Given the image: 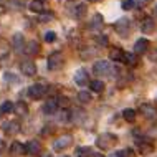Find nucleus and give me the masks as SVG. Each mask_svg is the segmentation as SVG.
I'll return each mask as SVG.
<instances>
[{
  "label": "nucleus",
  "instance_id": "f257e3e1",
  "mask_svg": "<svg viewBox=\"0 0 157 157\" xmlns=\"http://www.w3.org/2000/svg\"><path fill=\"white\" fill-rule=\"evenodd\" d=\"M93 71L98 76H113V73H116V68H114L108 60H99L94 63L93 66Z\"/></svg>",
  "mask_w": 157,
  "mask_h": 157
},
{
  "label": "nucleus",
  "instance_id": "f03ea898",
  "mask_svg": "<svg viewBox=\"0 0 157 157\" xmlns=\"http://www.w3.org/2000/svg\"><path fill=\"white\" fill-rule=\"evenodd\" d=\"M117 142V136L116 134H111V132H104V134H99L96 139V146L99 147V149H111L114 144Z\"/></svg>",
  "mask_w": 157,
  "mask_h": 157
},
{
  "label": "nucleus",
  "instance_id": "7ed1b4c3",
  "mask_svg": "<svg viewBox=\"0 0 157 157\" xmlns=\"http://www.w3.org/2000/svg\"><path fill=\"white\" fill-rule=\"evenodd\" d=\"M114 30L119 36H129L131 30H132V22L129 18H119L114 23Z\"/></svg>",
  "mask_w": 157,
  "mask_h": 157
},
{
  "label": "nucleus",
  "instance_id": "20e7f679",
  "mask_svg": "<svg viewBox=\"0 0 157 157\" xmlns=\"http://www.w3.org/2000/svg\"><path fill=\"white\" fill-rule=\"evenodd\" d=\"M46 91H48V88L45 86V84L41 83H36V84H32V86H28V96L32 98V99H41V98H45Z\"/></svg>",
  "mask_w": 157,
  "mask_h": 157
},
{
  "label": "nucleus",
  "instance_id": "39448f33",
  "mask_svg": "<svg viewBox=\"0 0 157 157\" xmlns=\"http://www.w3.org/2000/svg\"><path fill=\"white\" fill-rule=\"evenodd\" d=\"M73 144V136H70V134H63L60 136V137L56 139V141L53 142V149L56 151V152H60V151H65L68 149V147Z\"/></svg>",
  "mask_w": 157,
  "mask_h": 157
},
{
  "label": "nucleus",
  "instance_id": "423d86ee",
  "mask_svg": "<svg viewBox=\"0 0 157 157\" xmlns=\"http://www.w3.org/2000/svg\"><path fill=\"white\" fill-rule=\"evenodd\" d=\"M137 144V151L141 155H149L154 152V144L151 141H146V139H141V141H136Z\"/></svg>",
  "mask_w": 157,
  "mask_h": 157
},
{
  "label": "nucleus",
  "instance_id": "0eeeda50",
  "mask_svg": "<svg viewBox=\"0 0 157 157\" xmlns=\"http://www.w3.org/2000/svg\"><path fill=\"white\" fill-rule=\"evenodd\" d=\"M75 83L78 84V86H86L88 83H91L90 81V75H88V71L84 70V68H79V70H76V73H75Z\"/></svg>",
  "mask_w": 157,
  "mask_h": 157
},
{
  "label": "nucleus",
  "instance_id": "6e6552de",
  "mask_svg": "<svg viewBox=\"0 0 157 157\" xmlns=\"http://www.w3.org/2000/svg\"><path fill=\"white\" fill-rule=\"evenodd\" d=\"M12 46H13V50H15L17 53L25 52L27 41H25V36L22 35V33H15V35L12 36Z\"/></svg>",
  "mask_w": 157,
  "mask_h": 157
},
{
  "label": "nucleus",
  "instance_id": "1a4fd4ad",
  "mask_svg": "<svg viewBox=\"0 0 157 157\" xmlns=\"http://www.w3.org/2000/svg\"><path fill=\"white\" fill-rule=\"evenodd\" d=\"M20 71L25 76H35L36 75V65L30 60H25L20 63Z\"/></svg>",
  "mask_w": 157,
  "mask_h": 157
},
{
  "label": "nucleus",
  "instance_id": "9d476101",
  "mask_svg": "<svg viewBox=\"0 0 157 157\" xmlns=\"http://www.w3.org/2000/svg\"><path fill=\"white\" fill-rule=\"evenodd\" d=\"M151 48V41L147 38H139L137 41L134 43V53L136 55H144L147 53V50Z\"/></svg>",
  "mask_w": 157,
  "mask_h": 157
},
{
  "label": "nucleus",
  "instance_id": "9b49d317",
  "mask_svg": "<svg viewBox=\"0 0 157 157\" xmlns=\"http://www.w3.org/2000/svg\"><path fill=\"white\" fill-rule=\"evenodd\" d=\"M139 111H141V114L144 117H147V119H154V117L157 116V108H155V106H152V104H149V103L141 104Z\"/></svg>",
  "mask_w": 157,
  "mask_h": 157
},
{
  "label": "nucleus",
  "instance_id": "f8f14e48",
  "mask_svg": "<svg viewBox=\"0 0 157 157\" xmlns=\"http://www.w3.org/2000/svg\"><path fill=\"white\" fill-rule=\"evenodd\" d=\"M63 66V56L60 53H52L48 56V68L50 70H60V68Z\"/></svg>",
  "mask_w": 157,
  "mask_h": 157
},
{
  "label": "nucleus",
  "instance_id": "ddd939ff",
  "mask_svg": "<svg viewBox=\"0 0 157 157\" xmlns=\"http://www.w3.org/2000/svg\"><path fill=\"white\" fill-rule=\"evenodd\" d=\"M25 149H27V155H38L41 152V144L32 139V141L25 142Z\"/></svg>",
  "mask_w": 157,
  "mask_h": 157
},
{
  "label": "nucleus",
  "instance_id": "4468645a",
  "mask_svg": "<svg viewBox=\"0 0 157 157\" xmlns=\"http://www.w3.org/2000/svg\"><path fill=\"white\" fill-rule=\"evenodd\" d=\"M58 101L56 99H46L43 108H41V111H43V114H46V116H53L55 113L58 111Z\"/></svg>",
  "mask_w": 157,
  "mask_h": 157
},
{
  "label": "nucleus",
  "instance_id": "2eb2a0df",
  "mask_svg": "<svg viewBox=\"0 0 157 157\" xmlns=\"http://www.w3.org/2000/svg\"><path fill=\"white\" fill-rule=\"evenodd\" d=\"M10 154L13 157H18V155H27V149H25V144L18 142V141H13L10 146Z\"/></svg>",
  "mask_w": 157,
  "mask_h": 157
},
{
  "label": "nucleus",
  "instance_id": "dca6fc26",
  "mask_svg": "<svg viewBox=\"0 0 157 157\" xmlns=\"http://www.w3.org/2000/svg\"><path fill=\"white\" fill-rule=\"evenodd\" d=\"M3 131H5L8 136H15L20 131V122L18 121H7V122H3Z\"/></svg>",
  "mask_w": 157,
  "mask_h": 157
},
{
  "label": "nucleus",
  "instance_id": "f3484780",
  "mask_svg": "<svg viewBox=\"0 0 157 157\" xmlns=\"http://www.w3.org/2000/svg\"><path fill=\"white\" fill-rule=\"evenodd\" d=\"M25 55H28V56H35V55L40 53V43H38L36 40H32L28 41L27 46H25Z\"/></svg>",
  "mask_w": 157,
  "mask_h": 157
},
{
  "label": "nucleus",
  "instance_id": "a211bd4d",
  "mask_svg": "<svg viewBox=\"0 0 157 157\" xmlns=\"http://www.w3.org/2000/svg\"><path fill=\"white\" fill-rule=\"evenodd\" d=\"M124 56H126V52H122L119 46H113V50L109 52V60L111 61H124Z\"/></svg>",
  "mask_w": 157,
  "mask_h": 157
},
{
  "label": "nucleus",
  "instance_id": "6ab92c4d",
  "mask_svg": "<svg viewBox=\"0 0 157 157\" xmlns=\"http://www.w3.org/2000/svg\"><path fill=\"white\" fill-rule=\"evenodd\" d=\"M103 25H104L103 15H101V13H94V15H93V18H91V22H90V28H91V30L98 32L99 28H103Z\"/></svg>",
  "mask_w": 157,
  "mask_h": 157
},
{
  "label": "nucleus",
  "instance_id": "aec40b11",
  "mask_svg": "<svg viewBox=\"0 0 157 157\" xmlns=\"http://www.w3.org/2000/svg\"><path fill=\"white\" fill-rule=\"evenodd\" d=\"M154 28H155L154 20H152L151 17H146V18L142 20V23H141V32L142 33H152V32H154Z\"/></svg>",
  "mask_w": 157,
  "mask_h": 157
},
{
  "label": "nucleus",
  "instance_id": "412c9836",
  "mask_svg": "<svg viewBox=\"0 0 157 157\" xmlns=\"http://www.w3.org/2000/svg\"><path fill=\"white\" fill-rule=\"evenodd\" d=\"M28 8H30V12H33V13H43L46 7H45L43 0H32Z\"/></svg>",
  "mask_w": 157,
  "mask_h": 157
},
{
  "label": "nucleus",
  "instance_id": "4be33fe9",
  "mask_svg": "<svg viewBox=\"0 0 157 157\" xmlns=\"http://www.w3.org/2000/svg\"><path fill=\"white\" fill-rule=\"evenodd\" d=\"M136 116H137V113H136V109H131V108H127L122 111V117L127 121V122H134L136 121Z\"/></svg>",
  "mask_w": 157,
  "mask_h": 157
},
{
  "label": "nucleus",
  "instance_id": "5701e85b",
  "mask_svg": "<svg viewBox=\"0 0 157 157\" xmlns=\"http://www.w3.org/2000/svg\"><path fill=\"white\" fill-rule=\"evenodd\" d=\"M86 12H88L86 3H79V5H76L75 12H73V15L76 17V18H83V17L86 15Z\"/></svg>",
  "mask_w": 157,
  "mask_h": 157
},
{
  "label": "nucleus",
  "instance_id": "b1692460",
  "mask_svg": "<svg viewBox=\"0 0 157 157\" xmlns=\"http://www.w3.org/2000/svg\"><path fill=\"white\" fill-rule=\"evenodd\" d=\"M13 111L17 113V114H20V116H27L28 114V106L23 103V101H18V103L15 104V109Z\"/></svg>",
  "mask_w": 157,
  "mask_h": 157
},
{
  "label": "nucleus",
  "instance_id": "393cba45",
  "mask_svg": "<svg viewBox=\"0 0 157 157\" xmlns=\"http://www.w3.org/2000/svg\"><path fill=\"white\" fill-rule=\"evenodd\" d=\"M124 65L127 66H136L137 65V55L136 53H126V56H124Z\"/></svg>",
  "mask_w": 157,
  "mask_h": 157
},
{
  "label": "nucleus",
  "instance_id": "a878e982",
  "mask_svg": "<svg viewBox=\"0 0 157 157\" xmlns=\"http://www.w3.org/2000/svg\"><path fill=\"white\" fill-rule=\"evenodd\" d=\"M78 99H79V103H81V104H88V103H91V101H93V98H91L90 91H79L78 93Z\"/></svg>",
  "mask_w": 157,
  "mask_h": 157
},
{
  "label": "nucleus",
  "instance_id": "bb28decb",
  "mask_svg": "<svg viewBox=\"0 0 157 157\" xmlns=\"http://www.w3.org/2000/svg\"><path fill=\"white\" fill-rule=\"evenodd\" d=\"M91 155H93L91 147H88V146H83V147L76 149V157H91Z\"/></svg>",
  "mask_w": 157,
  "mask_h": 157
},
{
  "label": "nucleus",
  "instance_id": "cd10ccee",
  "mask_svg": "<svg viewBox=\"0 0 157 157\" xmlns=\"http://www.w3.org/2000/svg\"><path fill=\"white\" fill-rule=\"evenodd\" d=\"M15 109V104L12 103V101H3L2 106H0V113L2 114H8V113H12Z\"/></svg>",
  "mask_w": 157,
  "mask_h": 157
},
{
  "label": "nucleus",
  "instance_id": "c85d7f7f",
  "mask_svg": "<svg viewBox=\"0 0 157 157\" xmlns=\"http://www.w3.org/2000/svg\"><path fill=\"white\" fill-rule=\"evenodd\" d=\"M90 88L94 93H101V91L104 90V83L101 81V79H93V81L90 83Z\"/></svg>",
  "mask_w": 157,
  "mask_h": 157
},
{
  "label": "nucleus",
  "instance_id": "c756f323",
  "mask_svg": "<svg viewBox=\"0 0 157 157\" xmlns=\"http://www.w3.org/2000/svg\"><path fill=\"white\" fill-rule=\"evenodd\" d=\"M94 41H96L98 45H99V48H106V46H108V36H106V35L96 36V38H94Z\"/></svg>",
  "mask_w": 157,
  "mask_h": 157
},
{
  "label": "nucleus",
  "instance_id": "7c9ffc66",
  "mask_svg": "<svg viewBox=\"0 0 157 157\" xmlns=\"http://www.w3.org/2000/svg\"><path fill=\"white\" fill-rule=\"evenodd\" d=\"M121 7H122V10H132L136 7V0H122Z\"/></svg>",
  "mask_w": 157,
  "mask_h": 157
},
{
  "label": "nucleus",
  "instance_id": "2f4dec72",
  "mask_svg": "<svg viewBox=\"0 0 157 157\" xmlns=\"http://www.w3.org/2000/svg\"><path fill=\"white\" fill-rule=\"evenodd\" d=\"M43 38H45L46 43H53V41L56 40V33H55V32H45Z\"/></svg>",
  "mask_w": 157,
  "mask_h": 157
},
{
  "label": "nucleus",
  "instance_id": "473e14b6",
  "mask_svg": "<svg viewBox=\"0 0 157 157\" xmlns=\"http://www.w3.org/2000/svg\"><path fill=\"white\" fill-rule=\"evenodd\" d=\"M56 101H58V106H61V108H68L70 106V99L66 96H60Z\"/></svg>",
  "mask_w": 157,
  "mask_h": 157
},
{
  "label": "nucleus",
  "instance_id": "72a5a7b5",
  "mask_svg": "<svg viewBox=\"0 0 157 157\" xmlns=\"http://www.w3.org/2000/svg\"><path fill=\"white\" fill-rule=\"evenodd\" d=\"M116 155L117 157H132V151L131 149H121V151L116 152Z\"/></svg>",
  "mask_w": 157,
  "mask_h": 157
},
{
  "label": "nucleus",
  "instance_id": "f704fd0d",
  "mask_svg": "<svg viewBox=\"0 0 157 157\" xmlns=\"http://www.w3.org/2000/svg\"><path fill=\"white\" fill-rule=\"evenodd\" d=\"M149 3H152V0H136V5H137L139 8H144V7H147Z\"/></svg>",
  "mask_w": 157,
  "mask_h": 157
},
{
  "label": "nucleus",
  "instance_id": "c9c22d12",
  "mask_svg": "<svg viewBox=\"0 0 157 157\" xmlns=\"http://www.w3.org/2000/svg\"><path fill=\"white\" fill-rule=\"evenodd\" d=\"M52 18H53V13H46V15L43 13V15H41V18H40V20H41V22H45V23H46V22H50Z\"/></svg>",
  "mask_w": 157,
  "mask_h": 157
},
{
  "label": "nucleus",
  "instance_id": "e433bc0d",
  "mask_svg": "<svg viewBox=\"0 0 157 157\" xmlns=\"http://www.w3.org/2000/svg\"><path fill=\"white\" fill-rule=\"evenodd\" d=\"M3 79H5V81H15V76H13V73H5Z\"/></svg>",
  "mask_w": 157,
  "mask_h": 157
},
{
  "label": "nucleus",
  "instance_id": "4c0bfd02",
  "mask_svg": "<svg viewBox=\"0 0 157 157\" xmlns=\"http://www.w3.org/2000/svg\"><path fill=\"white\" fill-rule=\"evenodd\" d=\"M7 151V144H5V141H0V154L2 152H5Z\"/></svg>",
  "mask_w": 157,
  "mask_h": 157
},
{
  "label": "nucleus",
  "instance_id": "58836bf2",
  "mask_svg": "<svg viewBox=\"0 0 157 157\" xmlns=\"http://www.w3.org/2000/svg\"><path fill=\"white\" fill-rule=\"evenodd\" d=\"M91 157H104V154H99V152H98V154H93Z\"/></svg>",
  "mask_w": 157,
  "mask_h": 157
},
{
  "label": "nucleus",
  "instance_id": "ea45409f",
  "mask_svg": "<svg viewBox=\"0 0 157 157\" xmlns=\"http://www.w3.org/2000/svg\"><path fill=\"white\" fill-rule=\"evenodd\" d=\"M88 2H93V3H94V2H99V0H88Z\"/></svg>",
  "mask_w": 157,
  "mask_h": 157
},
{
  "label": "nucleus",
  "instance_id": "a19ab883",
  "mask_svg": "<svg viewBox=\"0 0 157 157\" xmlns=\"http://www.w3.org/2000/svg\"><path fill=\"white\" fill-rule=\"evenodd\" d=\"M41 157H50V155H48V154H46V155H41Z\"/></svg>",
  "mask_w": 157,
  "mask_h": 157
},
{
  "label": "nucleus",
  "instance_id": "79ce46f5",
  "mask_svg": "<svg viewBox=\"0 0 157 157\" xmlns=\"http://www.w3.org/2000/svg\"><path fill=\"white\" fill-rule=\"evenodd\" d=\"M155 15H157V5H155Z\"/></svg>",
  "mask_w": 157,
  "mask_h": 157
},
{
  "label": "nucleus",
  "instance_id": "37998d69",
  "mask_svg": "<svg viewBox=\"0 0 157 157\" xmlns=\"http://www.w3.org/2000/svg\"><path fill=\"white\" fill-rule=\"evenodd\" d=\"M61 157H66V155H61Z\"/></svg>",
  "mask_w": 157,
  "mask_h": 157
}]
</instances>
